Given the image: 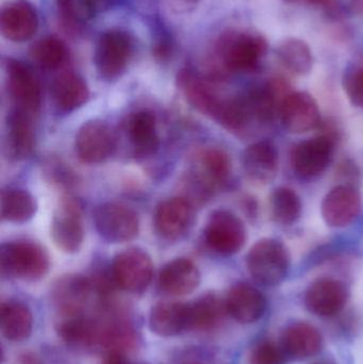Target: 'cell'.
<instances>
[{
    "label": "cell",
    "instance_id": "obj_1",
    "mask_svg": "<svg viewBox=\"0 0 363 364\" xmlns=\"http://www.w3.org/2000/svg\"><path fill=\"white\" fill-rule=\"evenodd\" d=\"M215 50L223 70L251 73L261 64L268 51V42L255 32L232 31L221 36Z\"/></svg>",
    "mask_w": 363,
    "mask_h": 364
},
{
    "label": "cell",
    "instance_id": "obj_2",
    "mask_svg": "<svg viewBox=\"0 0 363 364\" xmlns=\"http://www.w3.org/2000/svg\"><path fill=\"white\" fill-rule=\"evenodd\" d=\"M0 267L2 275L38 282L48 273L50 260L46 250L36 242H9L0 248Z\"/></svg>",
    "mask_w": 363,
    "mask_h": 364
},
{
    "label": "cell",
    "instance_id": "obj_3",
    "mask_svg": "<svg viewBox=\"0 0 363 364\" xmlns=\"http://www.w3.org/2000/svg\"><path fill=\"white\" fill-rule=\"evenodd\" d=\"M291 257L279 240L266 237L256 242L246 257L247 269L257 284L264 287L281 284L289 273Z\"/></svg>",
    "mask_w": 363,
    "mask_h": 364
},
{
    "label": "cell",
    "instance_id": "obj_4",
    "mask_svg": "<svg viewBox=\"0 0 363 364\" xmlns=\"http://www.w3.org/2000/svg\"><path fill=\"white\" fill-rule=\"evenodd\" d=\"M134 53V41L127 32L109 30L98 38L96 45V70L102 79L114 81L127 70Z\"/></svg>",
    "mask_w": 363,
    "mask_h": 364
},
{
    "label": "cell",
    "instance_id": "obj_5",
    "mask_svg": "<svg viewBox=\"0 0 363 364\" xmlns=\"http://www.w3.org/2000/svg\"><path fill=\"white\" fill-rule=\"evenodd\" d=\"M246 227L239 216L227 210H217L209 218L204 230L207 247L221 256H232L244 247Z\"/></svg>",
    "mask_w": 363,
    "mask_h": 364
},
{
    "label": "cell",
    "instance_id": "obj_6",
    "mask_svg": "<svg viewBox=\"0 0 363 364\" xmlns=\"http://www.w3.org/2000/svg\"><path fill=\"white\" fill-rule=\"evenodd\" d=\"M82 205L79 199L65 196L60 200L51 220V237L65 254H77L85 240Z\"/></svg>",
    "mask_w": 363,
    "mask_h": 364
},
{
    "label": "cell",
    "instance_id": "obj_7",
    "mask_svg": "<svg viewBox=\"0 0 363 364\" xmlns=\"http://www.w3.org/2000/svg\"><path fill=\"white\" fill-rule=\"evenodd\" d=\"M6 87L14 110L36 117L42 107V87L36 73L18 60H8L6 65Z\"/></svg>",
    "mask_w": 363,
    "mask_h": 364
},
{
    "label": "cell",
    "instance_id": "obj_8",
    "mask_svg": "<svg viewBox=\"0 0 363 364\" xmlns=\"http://www.w3.org/2000/svg\"><path fill=\"white\" fill-rule=\"evenodd\" d=\"M94 224L98 235L109 243L132 241L140 232L138 214L127 205L104 203L94 212Z\"/></svg>",
    "mask_w": 363,
    "mask_h": 364
},
{
    "label": "cell",
    "instance_id": "obj_9",
    "mask_svg": "<svg viewBox=\"0 0 363 364\" xmlns=\"http://www.w3.org/2000/svg\"><path fill=\"white\" fill-rule=\"evenodd\" d=\"M336 136L321 134L298 143L292 149L290 161L294 172L303 178L323 174L334 158Z\"/></svg>",
    "mask_w": 363,
    "mask_h": 364
},
{
    "label": "cell",
    "instance_id": "obj_10",
    "mask_svg": "<svg viewBox=\"0 0 363 364\" xmlns=\"http://www.w3.org/2000/svg\"><path fill=\"white\" fill-rule=\"evenodd\" d=\"M113 280L130 293H142L148 288L153 275L151 256L140 248H128L115 256L112 262Z\"/></svg>",
    "mask_w": 363,
    "mask_h": 364
},
{
    "label": "cell",
    "instance_id": "obj_11",
    "mask_svg": "<svg viewBox=\"0 0 363 364\" xmlns=\"http://www.w3.org/2000/svg\"><path fill=\"white\" fill-rule=\"evenodd\" d=\"M117 149V138L108 124L98 119L89 121L79 128L75 139V151L81 161L100 164L108 160Z\"/></svg>",
    "mask_w": 363,
    "mask_h": 364
},
{
    "label": "cell",
    "instance_id": "obj_12",
    "mask_svg": "<svg viewBox=\"0 0 363 364\" xmlns=\"http://www.w3.org/2000/svg\"><path fill=\"white\" fill-rule=\"evenodd\" d=\"M195 222L194 203L185 197H173L159 203L153 224L158 235L166 241L174 242L185 237Z\"/></svg>",
    "mask_w": 363,
    "mask_h": 364
},
{
    "label": "cell",
    "instance_id": "obj_13",
    "mask_svg": "<svg viewBox=\"0 0 363 364\" xmlns=\"http://www.w3.org/2000/svg\"><path fill=\"white\" fill-rule=\"evenodd\" d=\"M362 209L359 191L354 186L339 184L332 188L322 200L324 222L332 228H345L355 222Z\"/></svg>",
    "mask_w": 363,
    "mask_h": 364
},
{
    "label": "cell",
    "instance_id": "obj_14",
    "mask_svg": "<svg viewBox=\"0 0 363 364\" xmlns=\"http://www.w3.org/2000/svg\"><path fill=\"white\" fill-rule=\"evenodd\" d=\"M278 117L285 129L291 134H306L322 125L318 102L306 92L288 94L281 102Z\"/></svg>",
    "mask_w": 363,
    "mask_h": 364
},
{
    "label": "cell",
    "instance_id": "obj_15",
    "mask_svg": "<svg viewBox=\"0 0 363 364\" xmlns=\"http://www.w3.org/2000/svg\"><path fill=\"white\" fill-rule=\"evenodd\" d=\"M178 85L190 105L202 114L217 119L226 98L217 93L213 78H206L192 70H183L178 75Z\"/></svg>",
    "mask_w": 363,
    "mask_h": 364
},
{
    "label": "cell",
    "instance_id": "obj_16",
    "mask_svg": "<svg viewBox=\"0 0 363 364\" xmlns=\"http://www.w3.org/2000/svg\"><path fill=\"white\" fill-rule=\"evenodd\" d=\"M347 299L349 291L342 282L334 278H321L307 289L305 305L315 316L330 318L345 308Z\"/></svg>",
    "mask_w": 363,
    "mask_h": 364
},
{
    "label": "cell",
    "instance_id": "obj_17",
    "mask_svg": "<svg viewBox=\"0 0 363 364\" xmlns=\"http://www.w3.org/2000/svg\"><path fill=\"white\" fill-rule=\"evenodd\" d=\"M38 28V13L27 0H13L2 8L0 30L6 40L15 43L31 40Z\"/></svg>",
    "mask_w": 363,
    "mask_h": 364
},
{
    "label": "cell",
    "instance_id": "obj_18",
    "mask_svg": "<svg viewBox=\"0 0 363 364\" xmlns=\"http://www.w3.org/2000/svg\"><path fill=\"white\" fill-rule=\"evenodd\" d=\"M94 290L92 280L81 275H66L53 286V299L64 316H80Z\"/></svg>",
    "mask_w": 363,
    "mask_h": 364
},
{
    "label": "cell",
    "instance_id": "obj_19",
    "mask_svg": "<svg viewBox=\"0 0 363 364\" xmlns=\"http://www.w3.org/2000/svg\"><path fill=\"white\" fill-rule=\"evenodd\" d=\"M242 166L251 181L270 183L278 174V149L270 141L253 143L243 153Z\"/></svg>",
    "mask_w": 363,
    "mask_h": 364
},
{
    "label": "cell",
    "instance_id": "obj_20",
    "mask_svg": "<svg viewBox=\"0 0 363 364\" xmlns=\"http://www.w3.org/2000/svg\"><path fill=\"white\" fill-rule=\"evenodd\" d=\"M227 314L241 324H251L264 316L266 308L264 295L249 284L232 287L225 299Z\"/></svg>",
    "mask_w": 363,
    "mask_h": 364
},
{
    "label": "cell",
    "instance_id": "obj_21",
    "mask_svg": "<svg viewBox=\"0 0 363 364\" xmlns=\"http://www.w3.org/2000/svg\"><path fill=\"white\" fill-rule=\"evenodd\" d=\"M281 346L288 358L305 360L321 352L323 337L308 323H294L283 331Z\"/></svg>",
    "mask_w": 363,
    "mask_h": 364
},
{
    "label": "cell",
    "instance_id": "obj_22",
    "mask_svg": "<svg viewBox=\"0 0 363 364\" xmlns=\"http://www.w3.org/2000/svg\"><path fill=\"white\" fill-rule=\"evenodd\" d=\"M200 284V269L189 259H175L164 265L159 274L160 289L173 296L191 294Z\"/></svg>",
    "mask_w": 363,
    "mask_h": 364
},
{
    "label": "cell",
    "instance_id": "obj_23",
    "mask_svg": "<svg viewBox=\"0 0 363 364\" xmlns=\"http://www.w3.org/2000/svg\"><path fill=\"white\" fill-rule=\"evenodd\" d=\"M51 95L55 107L61 112L70 113L87 104L90 90L80 75L65 72L55 77L51 85Z\"/></svg>",
    "mask_w": 363,
    "mask_h": 364
},
{
    "label": "cell",
    "instance_id": "obj_24",
    "mask_svg": "<svg viewBox=\"0 0 363 364\" xmlns=\"http://www.w3.org/2000/svg\"><path fill=\"white\" fill-rule=\"evenodd\" d=\"M34 119L36 117L14 109L9 115L6 142L9 154L14 159H27L33 153L36 146Z\"/></svg>",
    "mask_w": 363,
    "mask_h": 364
},
{
    "label": "cell",
    "instance_id": "obj_25",
    "mask_svg": "<svg viewBox=\"0 0 363 364\" xmlns=\"http://www.w3.org/2000/svg\"><path fill=\"white\" fill-rule=\"evenodd\" d=\"M127 134L130 144L138 157L153 155L159 147V136L155 115L142 110L130 115L127 122Z\"/></svg>",
    "mask_w": 363,
    "mask_h": 364
},
{
    "label": "cell",
    "instance_id": "obj_26",
    "mask_svg": "<svg viewBox=\"0 0 363 364\" xmlns=\"http://www.w3.org/2000/svg\"><path fill=\"white\" fill-rule=\"evenodd\" d=\"M151 331L160 337H174L188 328V305L177 301H160L149 316Z\"/></svg>",
    "mask_w": 363,
    "mask_h": 364
},
{
    "label": "cell",
    "instance_id": "obj_27",
    "mask_svg": "<svg viewBox=\"0 0 363 364\" xmlns=\"http://www.w3.org/2000/svg\"><path fill=\"white\" fill-rule=\"evenodd\" d=\"M227 314L225 301L215 294H207L188 305V329L209 331L215 329Z\"/></svg>",
    "mask_w": 363,
    "mask_h": 364
},
{
    "label": "cell",
    "instance_id": "obj_28",
    "mask_svg": "<svg viewBox=\"0 0 363 364\" xmlns=\"http://www.w3.org/2000/svg\"><path fill=\"white\" fill-rule=\"evenodd\" d=\"M194 174L213 191L223 188L232 175L229 156L220 149H205L198 157V170Z\"/></svg>",
    "mask_w": 363,
    "mask_h": 364
},
{
    "label": "cell",
    "instance_id": "obj_29",
    "mask_svg": "<svg viewBox=\"0 0 363 364\" xmlns=\"http://www.w3.org/2000/svg\"><path fill=\"white\" fill-rule=\"evenodd\" d=\"M33 318L27 306L18 301H6L0 310V326L6 339L23 341L31 335Z\"/></svg>",
    "mask_w": 363,
    "mask_h": 364
},
{
    "label": "cell",
    "instance_id": "obj_30",
    "mask_svg": "<svg viewBox=\"0 0 363 364\" xmlns=\"http://www.w3.org/2000/svg\"><path fill=\"white\" fill-rule=\"evenodd\" d=\"M36 198L23 188H8L1 192V218L4 222L23 224L36 215Z\"/></svg>",
    "mask_w": 363,
    "mask_h": 364
},
{
    "label": "cell",
    "instance_id": "obj_31",
    "mask_svg": "<svg viewBox=\"0 0 363 364\" xmlns=\"http://www.w3.org/2000/svg\"><path fill=\"white\" fill-rule=\"evenodd\" d=\"M57 331L60 338L70 346H85L99 342V325L81 314L65 316L58 324Z\"/></svg>",
    "mask_w": 363,
    "mask_h": 364
},
{
    "label": "cell",
    "instance_id": "obj_32",
    "mask_svg": "<svg viewBox=\"0 0 363 364\" xmlns=\"http://www.w3.org/2000/svg\"><path fill=\"white\" fill-rule=\"evenodd\" d=\"M277 57L286 70L298 76L309 74L313 70V55L310 47L300 38L283 41L277 48Z\"/></svg>",
    "mask_w": 363,
    "mask_h": 364
},
{
    "label": "cell",
    "instance_id": "obj_33",
    "mask_svg": "<svg viewBox=\"0 0 363 364\" xmlns=\"http://www.w3.org/2000/svg\"><path fill=\"white\" fill-rule=\"evenodd\" d=\"M270 209L271 215L277 224L290 226L302 215V199L292 188L279 186L271 195Z\"/></svg>",
    "mask_w": 363,
    "mask_h": 364
},
{
    "label": "cell",
    "instance_id": "obj_34",
    "mask_svg": "<svg viewBox=\"0 0 363 364\" xmlns=\"http://www.w3.org/2000/svg\"><path fill=\"white\" fill-rule=\"evenodd\" d=\"M34 63L44 70H58L67 58L65 44L55 36H46L34 43L30 48Z\"/></svg>",
    "mask_w": 363,
    "mask_h": 364
},
{
    "label": "cell",
    "instance_id": "obj_35",
    "mask_svg": "<svg viewBox=\"0 0 363 364\" xmlns=\"http://www.w3.org/2000/svg\"><path fill=\"white\" fill-rule=\"evenodd\" d=\"M342 85L351 104L363 109V60L345 70Z\"/></svg>",
    "mask_w": 363,
    "mask_h": 364
},
{
    "label": "cell",
    "instance_id": "obj_36",
    "mask_svg": "<svg viewBox=\"0 0 363 364\" xmlns=\"http://www.w3.org/2000/svg\"><path fill=\"white\" fill-rule=\"evenodd\" d=\"M285 352L281 346L270 340L258 342L249 354V364H285Z\"/></svg>",
    "mask_w": 363,
    "mask_h": 364
},
{
    "label": "cell",
    "instance_id": "obj_37",
    "mask_svg": "<svg viewBox=\"0 0 363 364\" xmlns=\"http://www.w3.org/2000/svg\"><path fill=\"white\" fill-rule=\"evenodd\" d=\"M47 176L49 181L60 188H70L76 184L77 178L75 173L63 162L58 159L49 160L46 164Z\"/></svg>",
    "mask_w": 363,
    "mask_h": 364
},
{
    "label": "cell",
    "instance_id": "obj_38",
    "mask_svg": "<svg viewBox=\"0 0 363 364\" xmlns=\"http://www.w3.org/2000/svg\"><path fill=\"white\" fill-rule=\"evenodd\" d=\"M60 21L66 31L78 33L81 29V18L77 10L76 0H55Z\"/></svg>",
    "mask_w": 363,
    "mask_h": 364
},
{
    "label": "cell",
    "instance_id": "obj_39",
    "mask_svg": "<svg viewBox=\"0 0 363 364\" xmlns=\"http://www.w3.org/2000/svg\"><path fill=\"white\" fill-rule=\"evenodd\" d=\"M304 4L319 6L328 16L339 18L342 15L343 8L340 0H304Z\"/></svg>",
    "mask_w": 363,
    "mask_h": 364
},
{
    "label": "cell",
    "instance_id": "obj_40",
    "mask_svg": "<svg viewBox=\"0 0 363 364\" xmlns=\"http://www.w3.org/2000/svg\"><path fill=\"white\" fill-rule=\"evenodd\" d=\"M172 42L166 36H159L156 40L155 46H153V53L157 59L166 60L170 57L172 53Z\"/></svg>",
    "mask_w": 363,
    "mask_h": 364
},
{
    "label": "cell",
    "instance_id": "obj_41",
    "mask_svg": "<svg viewBox=\"0 0 363 364\" xmlns=\"http://www.w3.org/2000/svg\"><path fill=\"white\" fill-rule=\"evenodd\" d=\"M104 364H130L129 359L121 350H110L107 353Z\"/></svg>",
    "mask_w": 363,
    "mask_h": 364
},
{
    "label": "cell",
    "instance_id": "obj_42",
    "mask_svg": "<svg viewBox=\"0 0 363 364\" xmlns=\"http://www.w3.org/2000/svg\"><path fill=\"white\" fill-rule=\"evenodd\" d=\"M81 12L87 18L95 16L98 9V0H79Z\"/></svg>",
    "mask_w": 363,
    "mask_h": 364
},
{
    "label": "cell",
    "instance_id": "obj_43",
    "mask_svg": "<svg viewBox=\"0 0 363 364\" xmlns=\"http://www.w3.org/2000/svg\"><path fill=\"white\" fill-rule=\"evenodd\" d=\"M200 0H168L170 6H175L178 9L192 8L195 6Z\"/></svg>",
    "mask_w": 363,
    "mask_h": 364
},
{
    "label": "cell",
    "instance_id": "obj_44",
    "mask_svg": "<svg viewBox=\"0 0 363 364\" xmlns=\"http://www.w3.org/2000/svg\"><path fill=\"white\" fill-rule=\"evenodd\" d=\"M347 6L352 12L363 16V0H347Z\"/></svg>",
    "mask_w": 363,
    "mask_h": 364
},
{
    "label": "cell",
    "instance_id": "obj_45",
    "mask_svg": "<svg viewBox=\"0 0 363 364\" xmlns=\"http://www.w3.org/2000/svg\"><path fill=\"white\" fill-rule=\"evenodd\" d=\"M21 364H42L38 357L33 354H26L21 356Z\"/></svg>",
    "mask_w": 363,
    "mask_h": 364
},
{
    "label": "cell",
    "instance_id": "obj_46",
    "mask_svg": "<svg viewBox=\"0 0 363 364\" xmlns=\"http://www.w3.org/2000/svg\"><path fill=\"white\" fill-rule=\"evenodd\" d=\"M311 364H337L335 361L330 360V359H322V360L315 361Z\"/></svg>",
    "mask_w": 363,
    "mask_h": 364
},
{
    "label": "cell",
    "instance_id": "obj_47",
    "mask_svg": "<svg viewBox=\"0 0 363 364\" xmlns=\"http://www.w3.org/2000/svg\"><path fill=\"white\" fill-rule=\"evenodd\" d=\"M283 1L287 2V4H304V0H283Z\"/></svg>",
    "mask_w": 363,
    "mask_h": 364
},
{
    "label": "cell",
    "instance_id": "obj_48",
    "mask_svg": "<svg viewBox=\"0 0 363 364\" xmlns=\"http://www.w3.org/2000/svg\"><path fill=\"white\" fill-rule=\"evenodd\" d=\"M185 364H200V363H185Z\"/></svg>",
    "mask_w": 363,
    "mask_h": 364
}]
</instances>
